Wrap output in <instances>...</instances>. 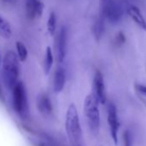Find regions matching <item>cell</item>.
<instances>
[{
    "label": "cell",
    "mask_w": 146,
    "mask_h": 146,
    "mask_svg": "<svg viewBox=\"0 0 146 146\" xmlns=\"http://www.w3.org/2000/svg\"><path fill=\"white\" fill-rule=\"evenodd\" d=\"M65 131L70 146H82V128L78 112L74 103L70 104L66 111Z\"/></svg>",
    "instance_id": "cell-1"
},
{
    "label": "cell",
    "mask_w": 146,
    "mask_h": 146,
    "mask_svg": "<svg viewBox=\"0 0 146 146\" xmlns=\"http://www.w3.org/2000/svg\"><path fill=\"white\" fill-rule=\"evenodd\" d=\"M1 74L5 86L9 90L13 89L20 75V59L13 51H8L5 53Z\"/></svg>",
    "instance_id": "cell-2"
},
{
    "label": "cell",
    "mask_w": 146,
    "mask_h": 146,
    "mask_svg": "<svg viewBox=\"0 0 146 146\" xmlns=\"http://www.w3.org/2000/svg\"><path fill=\"white\" fill-rule=\"evenodd\" d=\"M99 102L93 93L89 94L84 100V111L90 130L97 132L100 126V110Z\"/></svg>",
    "instance_id": "cell-3"
},
{
    "label": "cell",
    "mask_w": 146,
    "mask_h": 146,
    "mask_svg": "<svg viewBox=\"0 0 146 146\" xmlns=\"http://www.w3.org/2000/svg\"><path fill=\"white\" fill-rule=\"evenodd\" d=\"M12 106L15 112L22 117H26L29 111L27 91L22 82H17L12 89Z\"/></svg>",
    "instance_id": "cell-4"
},
{
    "label": "cell",
    "mask_w": 146,
    "mask_h": 146,
    "mask_svg": "<svg viewBox=\"0 0 146 146\" xmlns=\"http://www.w3.org/2000/svg\"><path fill=\"white\" fill-rule=\"evenodd\" d=\"M123 15L119 0H100V16L111 23L119 22Z\"/></svg>",
    "instance_id": "cell-5"
},
{
    "label": "cell",
    "mask_w": 146,
    "mask_h": 146,
    "mask_svg": "<svg viewBox=\"0 0 146 146\" xmlns=\"http://www.w3.org/2000/svg\"><path fill=\"white\" fill-rule=\"evenodd\" d=\"M108 123L110 130V134L115 145L118 144V131H119V119L117 114V108L113 103H109L108 106Z\"/></svg>",
    "instance_id": "cell-6"
},
{
    "label": "cell",
    "mask_w": 146,
    "mask_h": 146,
    "mask_svg": "<svg viewBox=\"0 0 146 146\" xmlns=\"http://www.w3.org/2000/svg\"><path fill=\"white\" fill-rule=\"evenodd\" d=\"M66 43H67V30L65 27H62L56 39L55 52L56 58L58 63H62L66 54Z\"/></svg>",
    "instance_id": "cell-7"
},
{
    "label": "cell",
    "mask_w": 146,
    "mask_h": 146,
    "mask_svg": "<svg viewBox=\"0 0 146 146\" xmlns=\"http://www.w3.org/2000/svg\"><path fill=\"white\" fill-rule=\"evenodd\" d=\"M93 94L101 104H105L106 95L103 76L100 70H96L93 79Z\"/></svg>",
    "instance_id": "cell-8"
},
{
    "label": "cell",
    "mask_w": 146,
    "mask_h": 146,
    "mask_svg": "<svg viewBox=\"0 0 146 146\" xmlns=\"http://www.w3.org/2000/svg\"><path fill=\"white\" fill-rule=\"evenodd\" d=\"M43 4L40 0H26V16L30 20L40 17L43 13Z\"/></svg>",
    "instance_id": "cell-9"
},
{
    "label": "cell",
    "mask_w": 146,
    "mask_h": 146,
    "mask_svg": "<svg viewBox=\"0 0 146 146\" xmlns=\"http://www.w3.org/2000/svg\"><path fill=\"white\" fill-rule=\"evenodd\" d=\"M36 105L39 112L44 116H49L52 111V106L49 96L45 94L41 93L38 96L36 100Z\"/></svg>",
    "instance_id": "cell-10"
},
{
    "label": "cell",
    "mask_w": 146,
    "mask_h": 146,
    "mask_svg": "<svg viewBox=\"0 0 146 146\" xmlns=\"http://www.w3.org/2000/svg\"><path fill=\"white\" fill-rule=\"evenodd\" d=\"M65 70L62 67H58L55 73L53 78V90L56 93H59L63 90L65 84Z\"/></svg>",
    "instance_id": "cell-11"
},
{
    "label": "cell",
    "mask_w": 146,
    "mask_h": 146,
    "mask_svg": "<svg viewBox=\"0 0 146 146\" xmlns=\"http://www.w3.org/2000/svg\"><path fill=\"white\" fill-rule=\"evenodd\" d=\"M127 14L128 16L143 29L146 30V21L143 18V15L141 14L139 9L134 5H131L127 9Z\"/></svg>",
    "instance_id": "cell-12"
},
{
    "label": "cell",
    "mask_w": 146,
    "mask_h": 146,
    "mask_svg": "<svg viewBox=\"0 0 146 146\" xmlns=\"http://www.w3.org/2000/svg\"><path fill=\"white\" fill-rule=\"evenodd\" d=\"M105 18L102 17V16H100L96 21L95 22L94 25H93V35L95 39L98 41L100 40V39L102 37V35L104 33L105 30Z\"/></svg>",
    "instance_id": "cell-13"
},
{
    "label": "cell",
    "mask_w": 146,
    "mask_h": 146,
    "mask_svg": "<svg viewBox=\"0 0 146 146\" xmlns=\"http://www.w3.org/2000/svg\"><path fill=\"white\" fill-rule=\"evenodd\" d=\"M12 35V30L9 23L0 16V36L3 38L9 39Z\"/></svg>",
    "instance_id": "cell-14"
},
{
    "label": "cell",
    "mask_w": 146,
    "mask_h": 146,
    "mask_svg": "<svg viewBox=\"0 0 146 146\" xmlns=\"http://www.w3.org/2000/svg\"><path fill=\"white\" fill-rule=\"evenodd\" d=\"M53 64V55H52V52L50 46L46 47V57H45V60H44V70H45V74H48L50 72L52 66Z\"/></svg>",
    "instance_id": "cell-15"
},
{
    "label": "cell",
    "mask_w": 146,
    "mask_h": 146,
    "mask_svg": "<svg viewBox=\"0 0 146 146\" xmlns=\"http://www.w3.org/2000/svg\"><path fill=\"white\" fill-rule=\"evenodd\" d=\"M16 47H17V56L19 58L20 61L21 62L26 61V59L28 58V50H27V47L25 46V45L21 41H17Z\"/></svg>",
    "instance_id": "cell-16"
},
{
    "label": "cell",
    "mask_w": 146,
    "mask_h": 146,
    "mask_svg": "<svg viewBox=\"0 0 146 146\" xmlns=\"http://www.w3.org/2000/svg\"><path fill=\"white\" fill-rule=\"evenodd\" d=\"M56 15L54 12H51L47 21V31L51 35H53L56 30Z\"/></svg>",
    "instance_id": "cell-17"
},
{
    "label": "cell",
    "mask_w": 146,
    "mask_h": 146,
    "mask_svg": "<svg viewBox=\"0 0 146 146\" xmlns=\"http://www.w3.org/2000/svg\"><path fill=\"white\" fill-rule=\"evenodd\" d=\"M124 146H131V137L129 131H126L124 135Z\"/></svg>",
    "instance_id": "cell-18"
},
{
    "label": "cell",
    "mask_w": 146,
    "mask_h": 146,
    "mask_svg": "<svg viewBox=\"0 0 146 146\" xmlns=\"http://www.w3.org/2000/svg\"><path fill=\"white\" fill-rule=\"evenodd\" d=\"M115 41L118 45H122L125 43V35L122 33V32H119L117 35H116V39H115Z\"/></svg>",
    "instance_id": "cell-19"
},
{
    "label": "cell",
    "mask_w": 146,
    "mask_h": 146,
    "mask_svg": "<svg viewBox=\"0 0 146 146\" xmlns=\"http://www.w3.org/2000/svg\"><path fill=\"white\" fill-rule=\"evenodd\" d=\"M136 89L137 90V91H139L140 93L146 96V86H143V85H141V84H137Z\"/></svg>",
    "instance_id": "cell-20"
},
{
    "label": "cell",
    "mask_w": 146,
    "mask_h": 146,
    "mask_svg": "<svg viewBox=\"0 0 146 146\" xmlns=\"http://www.w3.org/2000/svg\"><path fill=\"white\" fill-rule=\"evenodd\" d=\"M4 2L8 3V4H13L15 2V0H3Z\"/></svg>",
    "instance_id": "cell-21"
},
{
    "label": "cell",
    "mask_w": 146,
    "mask_h": 146,
    "mask_svg": "<svg viewBox=\"0 0 146 146\" xmlns=\"http://www.w3.org/2000/svg\"><path fill=\"white\" fill-rule=\"evenodd\" d=\"M0 96H1V90H0Z\"/></svg>",
    "instance_id": "cell-22"
}]
</instances>
